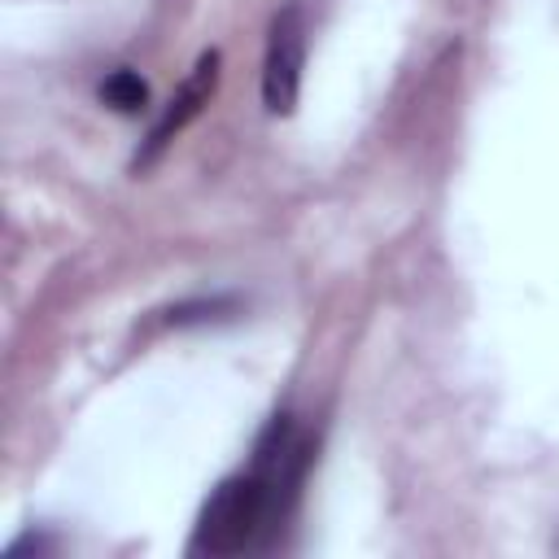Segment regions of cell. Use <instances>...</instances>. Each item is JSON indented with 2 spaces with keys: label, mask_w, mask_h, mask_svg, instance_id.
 Returning <instances> with one entry per match:
<instances>
[{
  "label": "cell",
  "mask_w": 559,
  "mask_h": 559,
  "mask_svg": "<svg viewBox=\"0 0 559 559\" xmlns=\"http://www.w3.org/2000/svg\"><path fill=\"white\" fill-rule=\"evenodd\" d=\"M310 459H314V437L293 415H275L262 428L249 467L218 480L214 493L205 498L192 533V555L231 559V555L271 550L297 507Z\"/></svg>",
  "instance_id": "1"
},
{
  "label": "cell",
  "mask_w": 559,
  "mask_h": 559,
  "mask_svg": "<svg viewBox=\"0 0 559 559\" xmlns=\"http://www.w3.org/2000/svg\"><path fill=\"white\" fill-rule=\"evenodd\" d=\"M231 310H236V301H231V297H205V301L170 306V310H166V323H175V328H183V323H210V319L231 314Z\"/></svg>",
  "instance_id": "5"
},
{
  "label": "cell",
  "mask_w": 559,
  "mask_h": 559,
  "mask_svg": "<svg viewBox=\"0 0 559 559\" xmlns=\"http://www.w3.org/2000/svg\"><path fill=\"white\" fill-rule=\"evenodd\" d=\"M100 100H105L114 114H127V118H131V114H140V109L148 105V83H144L135 70L122 66V70H114V74L100 83Z\"/></svg>",
  "instance_id": "4"
},
{
  "label": "cell",
  "mask_w": 559,
  "mask_h": 559,
  "mask_svg": "<svg viewBox=\"0 0 559 559\" xmlns=\"http://www.w3.org/2000/svg\"><path fill=\"white\" fill-rule=\"evenodd\" d=\"M214 87H218V52H201L197 57V66L188 70V79L179 83V92L166 100V109H162V118L153 122V131H148V140H144V148L135 153V166H148V162H157L162 157V148H170V140L210 105V96H214Z\"/></svg>",
  "instance_id": "3"
},
{
  "label": "cell",
  "mask_w": 559,
  "mask_h": 559,
  "mask_svg": "<svg viewBox=\"0 0 559 559\" xmlns=\"http://www.w3.org/2000/svg\"><path fill=\"white\" fill-rule=\"evenodd\" d=\"M306 35H310L306 4L301 0L280 4L266 26V57H262V105L275 118L297 109L301 70H306Z\"/></svg>",
  "instance_id": "2"
}]
</instances>
